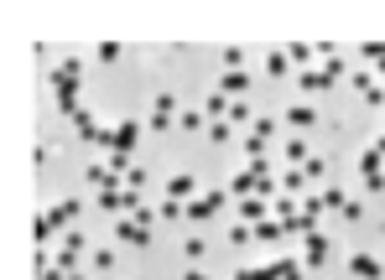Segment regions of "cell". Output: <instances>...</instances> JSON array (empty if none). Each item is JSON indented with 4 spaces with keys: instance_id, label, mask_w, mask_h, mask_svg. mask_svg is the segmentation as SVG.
Segmentation results:
<instances>
[{
    "instance_id": "obj_40",
    "label": "cell",
    "mask_w": 385,
    "mask_h": 280,
    "mask_svg": "<svg viewBox=\"0 0 385 280\" xmlns=\"http://www.w3.org/2000/svg\"><path fill=\"white\" fill-rule=\"evenodd\" d=\"M68 280H84V275H68Z\"/></svg>"
},
{
    "instance_id": "obj_9",
    "label": "cell",
    "mask_w": 385,
    "mask_h": 280,
    "mask_svg": "<svg viewBox=\"0 0 385 280\" xmlns=\"http://www.w3.org/2000/svg\"><path fill=\"white\" fill-rule=\"evenodd\" d=\"M136 140H141V119H120V125H115V151L130 156V151H136Z\"/></svg>"
},
{
    "instance_id": "obj_1",
    "label": "cell",
    "mask_w": 385,
    "mask_h": 280,
    "mask_svg": "<svg viewBox=\"0 0 385 280\" xmlns=\"http://www.w3.org/2000/svg\"><path fill=\"white\" fill-rule=\"evenodd\" d=\"M47 84H52V93H58V114H68V119L84 114V109H78V62L73 58L58 62V68L47 73Z\"/></svg>"
},
{
    "instance_id": "obj_20",
    "label": "cell",
    "mask_w": 385,
    "mask_h": 280,
    "mask_svg": "<svg viewBox=\"0 0 385 280\" xmlns=\"http://www.w3.org/2000/svg\"><path fill=\"white\" fill-rule=\"evenodd\" d=\"M229 135H234L229 119H214V125H208V140H214V145H229Z\"/></svg>"
},
{
    "instance_id": "obj_16",
    "label": "cell",
    "mask_w": 385,
    "mask_h": 280,
    "mask_svg": "<svg viewBox=\"0 0 385 280\" xmlns=\"http://www.w3.org/2000/svg\"><path fill=\"white\" fill-rule=\"evenodd\" d=\"M125 197H130L125 187H110V192H99V197H94V208H104V213H115V208H125Z\"/></svg>"
},
{
    "instance_id": "obj_13",
    "label": "cell",
    "mask_w": 385,
    "mask_h": 280,
    "mask_svg": "<svg viewBox=\"0 0 385 280\" xmlns=\"http://www.w3.org/2000/svg\"><path fill=\"white\" fill-rule=\"evenodd\" d=\"M286 125H291V130H313V125H317V109H308V104H291V109H286Z\"/></svg>"
},
{
    "instance_id": "obj_32",
    "label": "cell",
    "mask_w": 385,
    "mask_h": 280,
    "mask_svg": "<svg viewBox=\"0 0 385 280\" xmlns=\"http://www.w3.org/2000/svg\"><path fill=\"white\" fill-rule=\"evenodd\" d=\"M229 192H240V197H250V192H255V177H250V171H245V177H234V187H229Z\"/></svg>"
},
{
    "instance_id": "obj_14",
    "label": "cell",
    "mask_w": 385,
    "mask_h": 280,
    "mask_svg": "<svg viewBox=\"0 0 385 280\" xmlns=\"http://www.w3.org/2000/svg\"><path fill=\"white\" fill-rule=\"evenodd\" d=\"M282 52H286V62H297L302 73H308V62L317 58V47H308V42H291V47H282Z\"/></svg>"
},
{
    "instance_id": "obj_2",
    "label": "cell",
    "mask_w": 385,
    "mask_h": 280,
    "mask_svg": "<svg viewBox=\"0 0 385 280\" xmlns=\"http://www.w3.org/2000/svg\"><path fill=\"white\" fill-rule=\"evenodd\" d=\"M343 78V62L339 58H328L323 68H308V73H297V84H302V93H323V88H334Z\"/></svg>"
},
{
    "instance_id": "obj_10",
    "label": "cell",
    "mask_w": 385,
    "mask_h": 280,
    "mask_svg": "<svg viewBox=\"0 0 385 280\" xmlns=\"http://www.w3.org/2000/svg\"><path fill=\"white\" fill-rule=\"evenodd\" d=\"M297 213H302V208H297V197H291V192H276V197H271V218H276V223L297 218Z\"/></svg>"
},
{
    "instance_id": "obj_24",
    "label": "cell",
    "mask_w": 385,
    "mask_h": 280,
    "mask_svg": "<svg viewBox=\"0 0 385 280\" xmlns=\"http://www.w3.org/2000/svg\"><path fill=\"white\" fill-rule=\"evenodd\" d=\"M308 156H313V151H308L302 140H291V145H286V161H291V166H308Z\"/></svg>"
},
{
    "instance_id": "obj_6",
    "label": "cell",
    "mask_w": 385,
    "mask_h": 280,
    "mask_svg": "<svg viewBox=\"0 0 385 280\" xmlns=\"http://www.w3.org/2000/svg\"><path fill=\"white\" fill-rule=\"evenodd\" d=\"M115 239H120V244H130V249H146V244H151V234H146V223H136V218L115 223Z\"/></svg>"
},
{
    "instance_id": "obj_8",
    "label": "cell",
    "mask_w": 385,
    "mask_h": 280,
    "mask_svg": "<svg viewBox=\"0 0 385 280\" xmlns=\"http://www.w3.org/2000/svg\"><path fill=\"white\" fill-rule=\"evenodd\" d=\"M343 270H349L354 280H385V270L370 255H349V260H343Z\"/></svg>"
},
{
    "instance_id": "obj_28",
    "label": "cell",
    "mask_w": 385,
    "mask_h": 280,
    "mask_svg": "<svg viewBox=\"0 0 385 280\" xmlns=\"http://www.w3.org/2000/svg\"><path fill=\"white\" fill-rule=\"evenodd\" d=\"M141 187H146V166H130L125 171V192H141Z\"/></svg>"
},
{
    "instance_id": "obj_11",
    "label": "cell",
    "mask_w": 385,
    "mask_h": 280,
    "mask_svg": "<svg viewBox=\"0 0 385 280\" xmlns=\"http://www.w3.org/2000/svg\"><path fill=\"white\" fill-rule=\"evenodd\" d=\"M240 218H245V223H265V218H271V203H265V197H245V203H240Z\"/></svg>"
},
{
    "instance_id": "obj_25",
    "label": "cell",
    "mask_w": 385,
    "mask_h": 280,
    "mask_svg": "<svg viewBox=\"0 0 385 280\" xmlns=\"http://www.w3.org/2000/svg\"><path fill=\"white\" fill-rule=\"evenodd\" d=\"M32 239H37V249L52 239V229H47V213H37V223H32Z\"/></svg>"
},
{
    "instance_id": "obj_3",
    "label": "cell",
    "mask_w": 385,
    "mask_h": 280,
    "mask_svg": "<svg viewBox=\"0 0 385 280\" xmlns=\"http://www.w3.org/2000/svg\"><path fill=\"white\" fill-rule=\"evenodd\" d=\"M172 114H177V99H172V93H156L151 119H146V125H151V130H172Z\"/></svg>"
},
{
    "instance_id": "obj_12",
    "label": "cell",
    "mask_w": 385,
    "mask_h": 280,
    "mask_svg": "<svg viewBox=\"0 0 385 280\" xmlns=\"http://www.w3.org/2000/svg\"><path fill=\"white\" fill-rule=\"evenodd\" d=\"M229 109H234V99H229V93H208V104H203L208 125H214V119H229Z\"/></svg>"
},
{
    "instance_id": "obj_36",
    "label": "cell",
    "mask_w": 385,
    "mask_h": 280,
    "mask_svg": "<svg viewBox=\"0 0 385 280\" xmlns=\"http://www.w3.org/2000/svg\"><path fill=\"white\" fill-rule=\"evenodd\" d=\"M115 265V249H94V270H110Z\"/></svg>"
},
{
    "instance_id": "obj_34",
    "label": "cell",
    "mask_w": 385,
    "mask_h": 280,
    "mask_svg": "<svg viewBox=\"0 0 385 280\" xmlns=\"http://www.w3.org/2000/svg\"><path fill=\"white\" fill-rule=\"evenodd\" d=\"M63 249H78V255H84V249H89V239H84V234H63Z\"/></svg>"
},
{
    "instance_id": "obj_19",
    "label": "cell",
    "mask_w": 385,
    "mask_h": 280,
    "mask_svg": "<svg viewBox=\"0 0 385 280\" xmlns=\"http://www.w3.org/2000/svg\"><path fill=\"white\" fill-rule=\"evenodd\" d=\"M234 280H276V265H245Z\"/></svg>"
},
{
    "instance_id": "obj_22",
    "label": "cell",
    "mask_w": 385,
    "mask_h": 280,
    "mask_svg": "<svg viewBox=\"0 0 385 280\" xmlns=\"http://www.w3.org/2000/svg\"><path fill=\"white\" fill-rule=\"evenodd\" d=\"M302 182H308V171H302V166H291L286 177H282V192H302Z\"/></svg>"
},
{
    "instance_id": "obj_15",
    "label": "cell",
    "mask_w": 385,
    "mask_h": 280,
    "mask_svg": "<svg viewBox=\"0 0 385 280\" xmlns=\"http://www.w3.org/2000/svg\"><path fill=\"white\" fill-rule=\"evenodd\" d=\"M193 192H198V182L188 177V171H177V177L167 182V197H177V203H182V197H193Z\"/></svg>"
},
{
    "instance_id": "obj_4",
    "label": "cell",
    "mask_w": 385,
    "mask_h": 280,
    "mask_svg": "<svg viewBox=\"0 0 385 280\" xmlns=\"http://www.w3.org/2000/svg\"><path fill=\"white\" fill-rule=\"evenodd\" d=\"M78 208H84L78 197H68V203H58V208L47 213V229H52V234H68V223L78 218Z\"/></svg>"
},
{
    "instance_id": "obj_17",
    "label": "cell",
    "mask_w": 385,
    "mask_h": 280,
    "mask_svg": "<svg viewBox=\"0 0 385 280\" xmlns=\"http://www.w3.org/2000/svg\"><path fill=\"white\" fill-rule=\"evenodd\" d=\"M250 88V73H219V93H245Z\"/></svg>"
},
{
    "instance_id": "obj_31",
    "label": "cell",
    "mask_w": 385,
    "mask_h": 280,
    "mask_svg": "<svg viewBox=\"0 0 385 280\" xmlns=\"http://www.w3.org/2000/svg\"><path fill=\"white\" fill-rule=\"evenodd\" d=\"M343 218H349V223L365 218V203H360V197H349V203H343Z\"/></svg>"
},
{
    "instance_id": "obj_27",
    "label": "cell",
    "mask_w": 385,
    "mask_h": 280,
    "mask_svg": "<svg viewBox=\"0 0 385 280\" xmlns=\"http://www.w3.org/2000/svg\"><path fill=\"white\" fill-rule=\"evenodd\" d=\"M177 125L182 130H208V114L203 109H198V114H177Z\"/></svg>"
},
{
    "instance_id": "obj_33",
    "label": "cell",
    "mask_w": 385,
    "mask_h": 280,
    "mask_svg": "<svg viewBox=\"0 0 385 280\" xmlns=\"http://www.w3.org/2000/svg\"><path fill=\"white\" fill-rule=\"evenodd\" d=\"M343 203H349V197H343L339 187H334V192H323V208H334V213H343Z\"/></svg>"
},
{
    "instance_id": "obj_5",
    "label": "cell",
    "mask_w": 385,
    "mask_h": 280,
    "mask_svg": "<svg viewBox=\"0 0 385 280\" xmlns=\"http://www.w3.org/2000/svg\"><path fill=\"white\" fill-rule=\"evenodd\" d=\"M224 203H229V192H219V187H214V192H203L198 203H188V218H214Z\"/></svg>"
},
{
    "instance_id": "obj_18",
    "label": "cell",
    "mask_w": 385,
    "mask_h": 280,
    "mask_svg": "<svg viewBox=\"0 0 385 280\" xmlns=\"http://www.w3.org/2000/svg\"><path fill=\"white\" fill-rule=\"evenodd\" d=\"M286 73H291L286 52H265V78H286Z\"/></svg>"
},
{
    "instance_id": "obj_37",
    "label": "cell",
    "mask_w": 385,
    "mask_h": 280,
    "mask_svg": "<svg viewBox=\"0 0 385 280\" xmlns=\"http://www.w3.org/2000/svg\"><path fill=\"white\" fill-rule=\"evenodd\" d=\"M365 58L370 62H385V42H365Z\"/></svg>"
},
{
    "instance_id": "obj_26",
    "label": "cell",
    "mask_w": 385,
    "mask_h": 280,
    "mask_svg": "<svg viewBox=\"0 0 385 280\" xmlns=\"http://www.w3.org/2000/svg\"><path fill=\"white\" fill-rule=\"evenodd\" d=\"M229 244L240 249V244H255V229H250V223H240V229H229Z\"/></svg>"
},
{
    "instance_id": "obj_23",
    "label": "cell",
    "mask_w": 385,
    "mask_h": 280,
    "mask_svg": "<svg viewBox=\"0 0 385 280\" xmlns=\"http://www.w3.org/2000/svg\"><path fill=\"white\" fill-rule=\"evenodd\" d=\"M255 239H286V229L276 218H265V223H255Z\"/></svg>"
},
{
    "instance_id": "obj_39",
    "label": "cell",
    "mask_w": 385,
    "mask_h": 280,
    "mask_svg": "<svg viewBox=\"0 0 385 280\" xmlns=\"http://www.w3.org/2000/svg\"><path fill=\"white\" fill-rule=\"evenodd\" d=\"M375 73H380V78H385V62H380V68H375Z\"/></svg>"
},
{
    "instance_id": "obj_35",
    "label": "cell",
    "mask_w": 385,
    "mask_h": 280,
    "mask_svg": "<svg viewBox=\"0 0 385 280\" xmlns=\"http://www.w3.org/2000/svg\"><path fill=\"white\" fill-rule=\"evenodd\" d=\"M245 119H255V114H250V104H234V109H229V125H245Z\"/></svg>"
},
{
    "instance_id": "obj_7",
    "label": "cell",
    "mask_w": 385,
    "mask_h": 280,
    "mask_svg": "<svg viewBox=\"0 0 385 280\" xmlns=\"http://www.w3.org/2000/svg\"><path fill=\"white\" fill-rule=\"evenodd\" d=\"M323 260H328V234H308V244H302V270H317Z\"/></svg>"
},
{
    "instance_id": "obj_38",
    "label": "cell",
    "mask_w": 385,
    "mask_h": 280,
    "mask_svg": "<svg viewBox=\"0 0 385 280\" xmlns=\"http://www.w3.org/2000/svg\"><path fill=\"white\" fill-rule=\"evenodd\" d=\"M182 280H208V275H203V270H188V275H182Z\"/></svg>"
},
{
    "instance_id": "obj_29",
    "label": "cell",
    "mask_w": 385,
    "mask_h": 280,
    "mask_svg": "<svg viewBox=\"0 0 385 280\" xmlns=\"http://www.w3.org/2000/svg\"><path fill=\"white\" fill-rule=\"evenodd\" d=\"M52 265H58V270H68V275H73V265H78V249H58V260H52Z\"/></svg>"
},
{
    "instance_id": "obj_30",
    "label": "cell",
    "mask_w": 385,
    "mask_h": 280,
    "mask_svg": "<svg viewBox=\"0 0 385 280\" xmlns=\"http://www.w3.org/2000/svg\"><path fill=\"white\" fill-rule=\"evenodd\" d=\"M302 171H308V182H317L328 171V161H323V156H308V166H302Z\"/></svg>"
},
{
    "instance_id": "obj_21",
    "label": "cell",
    "mask_w": 385,
    "mask_h": 280,
    "mask_svg": "<svg viewBox=\"0 0 385 280\" xmlns=\"http://www.w3.org/2000/svg\"><path fill=\"white\" fill-rule=\"evenodd\" d=\"M276 280H302V260H276Z\"/></svg>"
}]
</instances>
